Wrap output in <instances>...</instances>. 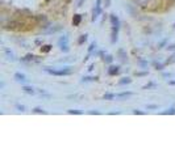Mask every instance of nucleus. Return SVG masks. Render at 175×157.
<instances>
[{
    "label": "nucleus",
    "instance_id": "5",
    "mask_svg": "<svg viewBox=\"0 0 175 157\" xmlns=\"http://www.w3.org/2000/svg\"><path fill=\"white\" fill-rule=\"evenodd\" d=\"M107 73H108L109 76H116L120 73V67L119 65H109L108 71H107Z\"/></svg>",
    "mask_w": 175,
    "mask_h": 157
},
{
    "label": "nucleus",
    "instance_id": "26",
    "mask_svg": "<svg viewBox=\"0 0 175 157\" xmlns=\"http://www.w3.org/2000/svg\"><path fill=\"white\" fill-rule=\"evenodd\" d=\"M174 62H175V54L172 55V56H170V59H167L164 64H171V63H174Z\"/></svg>",
    "mask_w": 175,
    "mask_h": 157
},
{
    "label": "nucleus",
    "instance_id": "33",
    "mask_svg": "<svg viewBox=\"0 0 175 157\" xmlns=\"http://www.w3.org/2000/svg\"><path fill=\"white\" fill-rule=\"evenodd\" d=\"M157 107H158V106H157V105H149V106H148V109H157Z\"/></svg>",
    "mask_w": 175,
    "mask_h": 157
},
{
    "label": "nucleus",
    "instance_id": "20",
    "mask_svg": "<svg viewBox=\"0 0 175 157\" xmlns=\"http://www.w3.org/2000/svg\"><path fill=\"white\" fill-rule=\"evenodd\" d=\"M51 49H53V46H51V44H45V46L41 47V52H49Z\"/></svg>",
    "mask_w": 175,
    "mask_h": 157
},
{
    "label": "nucleus",
    "instance_id": "2",
    "mask_svg": "<svg viewBox=\"0 0 175 157\" xmlns=\"http://www.w3.org/2000/svg\"><path fill=\"white\" fill-rule=\"evenodd\" d=\"M58 46H59V50H61L62 52H69L70 51L69 37H67V35H62L61 38L58 39Z\"/></svg>",
    "mask_w": 175,
    "mask_h": 157
},
{
    "label": "nucleus",
    "instance_id": "19",
    "mask_svg": "<svg viewBox=\"0 0 175 157\" xmlns=\"http://www.w3.org/2000/svg\"><path fill=\"white\" fill-rule=\"evenodd\" d=\"M86 41H87V34H82L79 37V39H78V44H83Z\"/></svg>",
    "mask_w": 175,
    "mask_h": 157
},
{
    "label": "nucleus",
    "instance_id": "13",
    "mask_svg": "<svg viewBox=\"0 0 175 157\" xmlns=\"http://www.w3.org/2000/svg\"><path fill=\"white\" fill-rule=\"evenodd\" d=\"M153 64H154V67H155L157 71H163L164 69V65H166V64H163V63H158V62H154Z\"/></svg>",
    "mask_w": 175,
    "mask_h": 157
},
{
    "label": "nucleus",
    "instance_id": "1",
    "mask_svg": "<svg viewBox=\"0 0 175 157\" xmlns=\"http://www.w3.org/2000/svg\"><path fill=\"white\" fill-rule=\"evenodd\" d=\"M44 71L53 76H69L72 73L71 67H65V68H62V69H51L50 67H46V68H44Z\"/></svg>",
    "mask_w": 175,
    "mask_h": 157
},
{
    "label": "nucleus",
    "instance_id": "17",
    "mask_svg": "<svg viewBox=\"0 0 175 157\" xmlns=\"http://www.w3.org/2000/svg\"><path fill=\"white\" fill-rule=\"evenodd\" d=\"M22 90H24L25 93H28V94H34V89H33L32 86L25 85V86H22Z\"/></svg>",
    "mask_w": 175,
    "mask_h": 157
},
{
    "label": "nucleus",
    "instance_id": "15",
    "mask_svg": "<svg viewBox=\"0 0 175 157\" xmlns=\"http://www.w3.org/2000/svg\"><path fill=\"white\" fill-rule=\"evenodd\" d=\"M33 113H34V114H48V113H46V110H44L42 107H34V109L32 110Z\"/></svg>",
    "mask_w": 175,
    "mask_h": 157
},
{
    "label": "nucleus",
    "instance_id": "32",
    "mask_svg": "<svg viewBox=\"0 0 175 157\" xmlns=\"http://www.w3.org/2000/svg\"><path fill=\"white\" fill-rule=\"evenodd\" d=\"M167 50H175V43L174 44H169V46H167Z\"/></svg>",
    "mask_w": 175,
    "mask_h": 157
},
{
    "label": "nucleus",
    "instance_id": "24",
    "mask_svg": "<svg viewBox=\"0 0 175 157\" xmlns=\"http://www.w3.org/2000/svg\"><path fill=\"white\" fill-rule=\"evenodd\" d=\"M4 52H6V55H7V56H8V59H9V60H15L13 54H12V52L9 51L8 49H4Z\"/></svg>",
    "mask_w": 175,
    "mask_h": 157
},
{
    "label": "nucleus",
    "instance_id": "31",
    "mask_svg": "<svg viewBox=\"0 0 175 157\" xmlns=\"http://www.w3.org/2000/svg\"><path fill=\"white\" fill-rule=\"evenodd\" d=\"M166 42H167V39H163V41H162L161 43H159V47H158V49H162V47L164 46V43H166Z\"/></svg>",
    "mask_w": 175,
    "mask_h": 157
},
{
    "label": "nucleus",
    "instance_id": "9",
    "mask_svg": "<svg viewBox=\"0 0 175 157\" xmlns=\"http://www.w3.org/2000/svg\"><path fill=\"white\" fill-rule=\"evenodd\" d=\"M98 76H83L82 77V83H88V81H96L98 80Z\"/></svg>",
    "mask_w": 175,
    "mask_h": 157
},
{
    "label": "nucleus",
    "instance_id": "22",
    "mask_svg": "<svg viewBox=\"0 0 175 157\" xmlns=\"http://www.w3.org/2000/svg\"><path fill=\"white\" fill-rule=\"evenodd\" d=\"M67 113H69V114H74V115H82L83 114V111H80V110H74V109L67 110Z\"/></svg>",
    "mask_w": 175,
    "mask_h": 157
},
{
    "label": "nucleus",
    "instance_id": "12",
    "mask_svg": "<svg viewBox=\"0 0 175 157\" xmlns=\"http://www.w3.org/2000/svg\"><path fill=\"white\" fill-rule=\"evenodd\" d=\"M113 98H116V94L115 93H105L103 96V99H107V101H112Z\"/></svg>",
    "mask_w": 175,
    "mask_h": 157
},
{
    "label": "nucleus",
    "instance_id": "14",
    "mask_svg": "<svg viewBox=\"0 0 175 157\" xmlns=\"http://www.w3.org/2000/svg\"><path fill=\"white\" fill-rule=\"evenodd\" d=\"M130 83H132V78L130 77H122L119 81V85H125V84H130Z\"/></svg>",
    "mask_w": 175,
    "mask_h": 157
},
{
    "label": "nucleus",
    "instance_id": "28",
    "mask_svg": "<svg viewBox=\"0 0 175 157\" xmlns=\"http://www.w3.org/2000/svg\"><path fill=\"white\" fill-rule=\"evenodd\" d=\"M136 76L141 77V76H148V72H136Z\"/></svg>",
    "mask_w": 175,
    "mask_h": 157
},
{
    "label": "nucleus",
    "instance_id": "8",
    "mask_svg": "<svg viewBox=\"0 0 175 157\" xmlns=\"http://www.w3.org/2000/svg\"><path fill=\"white\" fill-rule=\"evenodd\" d=\"M119 55H120V60H121V63H127L128 56H127V52H125L122 49L119 50Z\"/></svg>",
    "mask_w": 175,
    "mask_h": 157
},
{
    "label": "nucleus",
    "instance_id": "11",
    "mask_svg": "<svg viewBox=\"0 0 175 157\" xmlns=\"http://www.w3.org/2000/svg\"><path fill=\"white\" fill-rule=\"evenodd\" d=\"M132 94V92H121V93L116 94V98H125V97H130Z\"/></svg>",
    "mask_w": 175,
    "mask_h": 157
},
{
    "label": "nucleus",
    "instance_id": "16",
    "mask_svg": "<svg viewBox=\"0 0 175 157\" xmlns=\"http://www.w3.org/2000/svg\"><path fill=\"white\" fill-rule=\"evenodd\" d=\"M161 114L162 115H174L175 114V107H170V109H167L166 111H162Z\"/></svg>",
    "mask_w": 175,
    "mask_h": 157
},
{
    "label": "nucleus",
    "instance_id": "3",
    "mask_svg": "<svg viewBox=\"0 0 175 157\" xmlns=\"http://www.w3.org/2000/svg\"><path fill=\"white\" fill-rule=\"evenodd\" d=\"M101 1L103 0H96V4H95V7H93V9H92V21H96L99 18V16L101 15Z\"/></svg>",
    "mask_w": 175,
    "mask_h": 157
},
{
    "label": "nucleus",
    "instance_id": "30",
    "mask_svg": "<svg viewBox=\"0 0 175 157\" xmlns=\"http://www.w3.org/2000/svg\"><path fill=\"white\" fill-rule=\"evenodd\" d=\"M111 5V0H104V7H109Z\"/></svg>",
    "mask_w": 175,
    "mask_h": 157
},
{
    "label": "nucleus",
    "instance_id": "29",
    "mask_svg": "<svg viewBox=\"0 0 175 157\" xmlns=\"http://www.w3.org/2000/svg\"><path fill=\"white\" fill-rule=\"evenodd\" d=\"M88 114H91V115H100L101 113H100V111H93V110H91V111H88Z\"/></svg>",
    "mask_w": 175,
    "mask_h": 157
},
{
    "label": "nucleus",
    "instance_id": "34",
    "mask_svg": "<svg viewBox=\"0 0 175 157\" xmlns=\"http://www.w3.org/2000/svg\"><path fill=\"white\" fill-rule=\"evenodd\" d=\"M83 1H86V0H79V1H78V7H82Z\"/></svg>",
    "mask_w": 175,
    "mask_h": 157
},
{
    "label": "nucleus",
    "instance_id": "38",
    "mask_svg": "<svg viewBox=\"0 0 175 157\" xmlns=\"http://www.w3.org/2000/svg\"><path fill=\"white\" fill-rule=\"evenodd\" d=\"M174 28H175V24H174Z\"/></svg>",
    "mask_w": 175,
    "mask_h": 157
},
{
    "label": "nucleus",
    "instance_id": "37",
    "mask_svg": "<svg viewBox=\"0 0 175 157\" xmlns=\"http://www.w3.org/2000/svg\"><path fill=\"white\" fill-rule=\"evenodd\" d=\"M163 76H164V77H170V76H171V73H163Z\"/></svg>",
    "mask_w": 175,
    "mask_h": 157
},
{
    "label": "nucleus",
    "instance_id": "7",
    "mask_svg": "<svg viewBox=\"0 0 175 157\" xmlns=\"http://www.w3.org/2000/svg\"><path fill=\"white\" fill-rule=\"evenodd\" d=\"M13 78L16 81H25V80H27V76H25L24 73H21V72H16L13 75Z\"/></svg>",
    "mask_w": 175,
    "mask_h": 157
},
{
    "label": "nucleus",
    "instance_id": "27",
    "mask_svg": "<svg viewBox=\"0 0 175 157\" xmlns=\"http://www.w3.org/2000/svg\"><path fill=\"white\" fill-rule=\"evenodd\" d=\"M133 114H136V115H143L145 114V111H140V110H133Z\"/></svg>",
    "mask_w": 175,
    "mask_h": 157
},
{
    "label": "nucleus",
    "instance_id": "10",
    "mask_svg": "<svg viewBox=\"0 0 175 157\" xmlns=\"http://www.w3.org/2000/svg\"><path fill=\"white\" fill-rule=\"evenodd\" d=\"M80 21H82V15H75L72 18V25L74 26H79Z\"/></svg>",
    "mask_w": 175,
    "mask_h": 157
},
{
    "label": "nucleus",
    "instance_id": "4",
    "mask_svg": "<svg viewBox=\"0 0 175 157\" xmlns=\"http://www.w3.org/2000/svg\"><path fill=\"white\" fill-rule=\"evenodd\" d=\"M109 21L112 28H120V18L116 15H109Z\"/></svg>",
    "mask_w": 175,
    "mask_h": 157
},
{
    "label": "nucleus",
    "instance_id": "36",
    "mask_svg": "<svg viewBox=\"0 0 175 157\" xmlns=\"http://www.w3.org/2000/svg\"><path fill=\"white\" fill-rule=\"evenodd\" d=\"M93 67H95V64H91V65H90V68H88V71H92V69H93Z\"/></svg>",
    "mask_w": 175,
    "mask_h": 157
},
{
    "label": "nucleus",
    "instance_id": "35",
    "mask_svg": "<svg viewBox=\"0 0 175 157\" xmlns=\"http://www.w3.org/2000/svg\"><path fill=\"white\" fill-rule=\"evenodd\" d=\"M169 84H170V85H175V80H170Z\"/></svg>",
    "mask_w": 175,
    "mask_h": 157
},
{
    "label": "nucleus",
    "instance_id": "21",
    "mask_svg": "<svg viewBox=\"0 0 175 157\" xmlns=\"http://www.w3.org/2000/svg\"><path fill=\"white\" fill-rule=\"evenodd\" d=\"M103 60L105 63H108V64H111V63L113 62V56H112V55H105V56L103 58Z\"/></svg>",
    "mask_w": 175,
    "mask_h": 157
},
{
    "label": "nucleus",
    "instance_id": "18",
    "mask_svg": "<svg viewBox=\"0 0 175 157\" xmlns=\"http://www.w3.org/2000/svg\"><path fill=\"white\" fill-rule=\"evenodd\" d=\"M34 58L36 56L33 54H28V55H25L24 58H21V60H22V62H30V60H33Z\"/></svg>",
    "mask_w": 175,
    "mask_h": 157
},
{
    "label": "nucleus",
    "instance_id": "6",
    "mask_svg": "<svg viewBox=\"0 0 175 157\" xmlns=\"http://www.w3.org/2000/svg\"><path fill=\"white\" fill-rule=\"evenodd\" d=\"M95 49H96V42H92V43L90 44V47H88V54H87V56L84 58V62H87L88 58L91 56V54L93 52V50H95Z\"/></svg>",
    "mask_w": 175,
    "mask_h": 157
},
{
    "label": "nucleus",
    "instance_id": "25",
    "mask_svg": "<svg viewBox=\"0 0 175 157\" xmlns=\"http://www.w3.org/2000/svg\"><path fill=\"white\" fill-rule=\"evenodd\" d=\"M15 107H16V109L19 110V111H25V106H24V105H20V104H16V105H15Z\"/></svg>",
    "mask_w": 175,
    "mask_h": 157
},
{
    "label": "nucleus",
    "instance_id": "23",
    "mask_svg": "<svg viewBox=\"0 0 175 157\" xmlns=\"http://www.w3.org/2000/svg\"><path fill=\"white\" fill-rule=\"evenodd\" d=\"M155 86H157V84H155V83H153V81H150L149 84L143 85V88H142V89H151V88H155Z\"/></svg>",
    "mask_w": 175,
    "mask_h": 157
}]
</instances>
